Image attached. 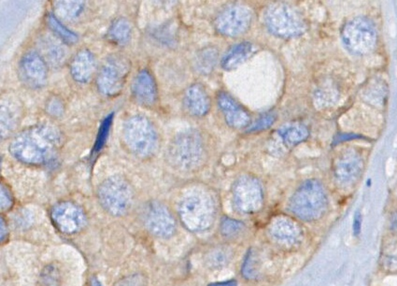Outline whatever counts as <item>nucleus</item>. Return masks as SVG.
<instances>
[{
    "mask_svg": "<svg viewBox=\"0 0 397 286\" xmlns=\"http://www.w3.org/2000/svg\"><path fill=\"white\" fill-rule=\"evenodd\" d=\"M61 140V133L55 127L39 124L18 134L10 142L9 150L19 162L41 166L54 158Z\"/></svg>",
    "mask_w": 397,
    "mask_h": 286,
    "instance_id": "nucleus-1",
    "label": "nucleus"
},
{
    "mask_svg": "<svg viewBox=\"0 0 397 286\" xmlns=\"http://www.w3.org/2000/svg\"><path fill=\"white\" fill-rule=\"evenodd\" d=\"M178 213L182 225L188 230L192 232L205 231L215 222V200L206 190H191L180 201Z\"/></svg>",
    "mask_w": 397,
    "mask_h": 286,
    "instance_id": "nucleus-2",
    "label": "nucleus"
},
{
    "mask_svg": "<svg viewBox=\"0 0 397 286\" xmlns=\"http://www.w3.org/2000/svg\"><path fill=\"white\" fill-rule=\"evenodd\" d=\"M205 158V142L200 132L195 129H186L180 132L169 144V163L180 171H197L203 165Z\"/></svg>",
    "mask_w": 397,
    "mask_h": 286,
    "instance_id": "nucleus-3",
    "label": "nucleus"
},
{
    "mask_svg": "<svg viewBox=\"0 0 397 286\" xmlns=\"http://www.w3.org/2000/svg\"><path fill=\"white\" fill-rule=\"evenodd\" d=\"M291 213L304 222L322 219L328 209L327 191L322 182L311 179L302 182L288 204Z\"/></svg>",
    "mask_w": 397,
    "mask_h": 286,
    "instance_id": "nucleus-4",
    "label": "nucleus"
},
{
    "mask_svg": "<svg viewBox=\"0 0 397 286\" xmlns=\"http://www.w3.org/2000/svg\"><path fill=\"white\" fill-rule=\"evenodd\" d=\"M124 145L131 153L139 158H149L158 149L157 131L152 122L143 115H134L124 122Z\"/></svg>",
    "mask_w": 397,
    "mask_h": 286,
    "instance_id": "nucleus-5",
    "label": "nucleus"
},
{
    "mask_svg": "<svg viewBox=\"0 0 397 286\" xmlns=\"http://www.w3.org/2000/svg\"><path fill=\"white\" fill-rule=\"evenodd\" d=\"M264 25L270 33L280 39H293L303 35L307 26L302 16L292 7L276 3L266 10Z\"/></svg>",
    "mask_w": 397,
    "mask_h": 286,
    "instance_id": "nucleus-6",
    "label": "nucleus"
},
{
    "mask_svg": "<svg viewBox=\"0 0 397 286\" xmlns=\"http://www.w3.org/2000/svg\"><path fill=\"white\" fill-rule=\"evenodd\" d=\"M341 39L351 54L364 57L374 51L377 46L378 33L369 19L356 17L344 25Z\"/></svg>",
    "mask_w": 397,
    "mask_h": 286,
    "instance_id": "nucleus-7",
    "label": "nucleus"
},
{
    "mask_svg": "<svg viewBox=\"0 0 397 286\" xmlns=\"http://www.w3.org/2000/svg\"><path fill=\"white\" fill-rule=\"evenodd\" d=\"M97 197L103 208L115 216L126 214L133 203V191L130 184L120 176L105 180L99 187Z\"/></svg>",
    "mask_w": 397,
    "mask_h": 286,
    "instance_id": "nucleus-8",
    "label": "nucleus"
},
{
    "mask_svg": "<svg viewBox=\"0 0 397 286\" xmlns=\"http://www.w3.org/2000/svg\"><path fill=\"white\" fill-rule=\"evenodd\" d=\"M130 61L123 55H113L107 58L97 76V84L106 97L120 94L130 71Z\"/></svg>",
    "mask_w": 397,
    "mask_h": 286,
    "instance_id": "nucleus-9",
    "label": "nucleus"
},
{
    "mask_svg": "<svg viewBox=\"0 0 397 286\" xmlns=\"http://www.w3.org/2000/svg\"><path fill=\"white\" fill-rule=\"evenodd\" d=\"M233 202L240 213L253 214L260 211L264 204L261 182L251 175H243L233 185Z\"/></svg>",
    "mask_w": 397,
    "mask_h": 286,
    "instance_id": "nucleus-10",
    "label": "nucleus"
},
{
    "mask_svg": "<svg viewBox=\"0 0 397 286\" xmlns=\"http://www.w3.org/2000/svg\"><path fill=\"white\" fill-rule=\"evenodd\" d=\"M253 22V15L247 7L233 5L217 16L215 28L222 36L235 38L244 34Z\"/></svg>",
    "mask_w": 397,
    "mask_h": 286,
    "instance_id": "nucleus-11",
    "label": "nucleus"
},
{
    "mask_svg": "<svg viewBox=\"0 0 397 286\" xmlns=\"http://www.w3.org/2000/svg\"><path fill=\"white\" fill-rule=\"evenodd\" d=\"M362 171L364 160L354 150L344 151L333 162V178L341 187H354L361 178Z\"/></svg>",
    "mask_w": 397,
    "mask_h": 286,
    "instance_id": "nucleus-12",
    "label": "nucleus"
},
{
    "mask_svg": "<svg viewBox=\"0 0 397 286\" xmlns=\"http://www.w3.org/2000/svg\"><path fill=\"white\" fill-rule=\"evenodd\" d=\"M143 222L151 234L169 238L176 231V221L171 211L162 203L153 201L143 211Z\"/></svg>",
    "mask_w": 397,
    "mask_h": 286,
    "instance_id": "nucleus-13",
    "label": "nucleus"
},
{
    "mask_svg": "<svg viewBox=\"0 0 397 286\" xmlns=\"http://www.w3.org/2000/svg\"><path fill=\"white\" fill-rule=\"evenodd\" d=\"M55 226L64 234L71 235L79 231L86 222L83 209L70 201L57 204L52 210Z\"/></svg>",
    "mask_w": 397,
    "mask_h": 286,
    "instance_id": "nucleus-14",
    "label": "nucleus"
},
{
    "mask_svg": "<svg viewBox=\"0 0 397 286\" xmlns=\"http://www.w3.org/2000/svg\"><path fill=\"white\" fill-rule=\"evenodd\" d=\"M19 76L23 84L29 88H42L47 83L46 61L38 52L26 53L20 61Z\"/></svg>",
    "mask_w": 397,
    "mask_h": 286,
    "instance_id": "nucleus-15",
    "label": "nucleus"
},
{
    "mask_svg": "<svg viewBox=\"0 0 397 286\" xmlns=\"http://www.w3.org/2000/svg\"><path fill=\"white\" fill-rule=\"evenodd\" d=\"M269 232L275 242L283 247H296L303 240L301 227L289 217L279 216L275 218L269 225Z\"/></svg>",
    "mask_w": 397,
    "mask_h": 286,
    "instance_id": "nucleus-16",
    "label": "nucleus"
},
{
    "mask_svg": "<svg viewBox=\"0 0 397 286\" xmlns=\"http://www.w3.org/2000/svg\"><path fill=\"white\" fill-rule=\"evenodd\" d=\"M131 93L137 104L151 108L158 99L155 79L149 70H142L135 77L131 84Z\"/></svg>",
    "mask_w": 397,
    "mask_h": 286,
    "instance_id": "nucleus-17",
    "label": "nucleus"
},
{
    "mask_svg": "<svg viewBox=\"0 0 397 286\" xmlns=\"http://www.w3.org/2000/svg\"><path fill=\"white\" fill-rule=\"evenodd\" d=\"M217 102L229 126L233 128H243L250 126L251 117L247 111L238 104L231 95L222 92L219 95Z\"/></svg>",
    "mask_w": 397,
    "mask_h": 286,
    "instance_id": "nucleus-18",
    "label": "nucleus"
},
{
    "mask_svg": "<svg viewBox=\"0 0 397 286\" xmlns=\"http://www.w3.org/2000/svg\"><path fill=\"white\" fill-rule=\"evenodd\" d=\"M184 107L191 115L202 117L211 108V99L201 84H193L184 93Z\"/></svg>",
    "mask_w": 397,
    "mask_h": 286,
    "instance_id": "nucleus-19",
    "label": "nucleus"
},
{
    "mask_svg": "<svg viewBox=\"0 0 397 286\" xmlns=\"http://www.w3.org/2000/svg\"><path fill=\"white\" fill-rule=\"evenodd\" d=\"M97 68L94 55L88 50H81L71 60V76L79 84H87L92 79Z\"/></svg>",
    "mask_w": 397,
    "mask_h": 286,
    "instance_id": "nucleus-20",
    "label": "nucleus"
},
{
    "mask_svg": "<svg viewBox=\"0 0 397 286\" xmlns=\"http://www.w3.org/2000/svg\"><path fill=\"white\" fill-rule=\"evenodd\" d=\"M255 51V47L251 42H240L230 48L222 58L221 65L224 70H234L242 66Z\"/></svg>",
    "mask_w": 397,
    "mask_h": 286,
    "instance_id": "nucleus-21",
    "label": "nucleus"
},
{
    "mask_svg": "<svg viewBox=\"0 0 397 286\" xmlns=\"http://www.w3.org/2000/svg\"><path fill=\"white\" fill-rule=\"evenodd\" d=\"M378 263L385 274H397V236L387 232L381 246Z\"/></svg>",
    "mask_w": 397,
    "mask_h": 286,
    "instance_id": "nucleus-22",
    "label": "nucleus"
},
{
    "mask_svg": "<svg viewBox=\"0 0 397 286\" xmlns=\"http://www.w3.org/2000/svg\"><path fill=\"white\" fill-rule=\"evenodd\" d=\"M278 134L287 146H296L309 136L308 127L300 123L286 124L280 127Z\"/></svg>",
    "mask_w": 397,
    "mask_h": 286,
    "instance_id": "nucleus-23",
    "label": "nucleus"
},
{
    "mask_svg": "<svg viewBox=\"0 0 397 286\" xmlns=\"http://www.w3.org/2000/svg\"><path fill=\"white\" fill-rule=\"evenodd\" d=\"M131 37V23L124 18H119V19L115 20L108 31V41L113 44L120 45V46L128 44Z\"/></svg>",
    "mask_w": 397,
    "mask_h": 286,
    "instance_id": "nucleus-24",
    "label": "nucleus"
},
{
    "mask_svg": "<svg viewBox=\"0 0 397 286\" xmlns=\"http://www.w3.org/2000/svg\"><path fill=\"white\" fill-rule=\"evenodd\" d=\"M55 16L63 20H72L78 18L84 10L83 1H57L55 4Z\"/></svg>",
    "mask_w": 397,
    "mask_h": 286,
    "instance_id": "nucleus-25",
    "label": "nucleus"
},
{
    "mask_svg": "<svg viewBox=\"0 0 397 286\" xmlns=\"http://www.w3.org/2000/svg\"><path fill=\"white\" fill-rule=\"evenodd\" d=\"M47 23L50 29L55 35L58 37L63 42L67 44H75L78 41V36L74 32L70 30L68 28L61 23L55 13H50L47 17Z\"/></svg>",
    "mask_w": 397,
    "mask_h": 286,
    "instance_id": "nucleus-26",
    "label": "nucleus"
},
{
    "mask_svg": "<svg viewBox=\"0 0 397 286\" xmlns=\"http://www.w3.org/2000/svg\"><path fill=\"white\" fill-rule=\"evenodd\" d=\"M218 60V52L214 48L201 50L195 57V68L201 73L206 74L213 71Z\"/></svg>",
    "mask_w": 397,
    "mask_h": 286,
    "instance_id": "nucleus-27",
    "label": "nucleus"
},
{
    "mask_svg": "<svg viewBox=\"0 0 397 286\" xmlns=\"http://www.w3.org/2000/svg\"><path fill=\"white\" fill-rule=\"evenodd\" d=\"M41 47L42 55H43L41 57L44 58L45 61L47 60L52 66L63 62L64 58H65V51L57 42H54L50 39H46V41L43 39Z\"/></svg>",
    "mask_w": 397,
    "mask_h": 286,
    "instance_id": "nucleus-28",
    "label": "nucleus"
},
{
    "mask_svg": "<svg viewBox=\"0 0 397 286\" xmlns=\"http://www.w3.org/2000/svg\"><path fill=\"white\" fill-rule=\"evenodd\" d=\"M115 113H111L108 115L100 124L99 132H97V139H95L94 148L92 151V158H95L105 147L107 143L108 134H110L111 124H113Z\"/></svg>",
    "mask_w": 397,
    "mask_h": 286,
    "instance_id": "nucleus-29",
    "label": "nucleus"
},
{
    "mask_svg": "<svg viewBox=\"0 0 397 286\" xmlns=\"http://www.w3.org/2000/svg\"><path fill=\"white\" fill-rule=\"evenodd\" d=\"M245 231L242 222L232 218H224L221 224V234L229 240L240 238Z\"/></svg>",
    "mask_w": 397,
    "mask_h": 286,
    "instance_id": "nucleus-30",
    "label": "nucleus"
},
{
    "mask_svg": "<svg viewBox=\"0 0 397 286\" xmlns=\"http://www.w3.org/2000/svg\"><path fill=\"white\" fill-rule=\"evenodd\" d=\"M60 280V272L57 267H48L41 274V285L43 286H58Z\"/></svg>",
    "mask_w": 397,
    "mask_h": 286,
    "instance_id": "nucleus-31",
    "label": "nucleus"
},
{
    "mask_svg": "<svg viewBox=\"0 0 397 286\" xmlns=\"http://www.w3.org/2000/svg\"><path fill=\"white\" fill-rule=\"evenodd\" d=\"M276 120V116L274 115H266L258 119L253 124H250L248 127V132H258L266 131L269 128Z\"/></svg>",
    "mask_w": 397,
    "mask_h": 286,
    "instance_id": "nucleus-32",
    "label": "nucleus"
},
{
    "mask_svg": "<svg viewBox=\"0 0 397 286\" xmlns=\"http://www.w3.org/2000/svg\"><path fill=\"white\" fill-rule=\"evenodd\" d=\"M242 274L244 277L250 280L258 277V269H255L253 254H251V253H249L247 258L245 259V263L243 264Z\"/></svg>",
    "mask_w": 397,
    "mask_h": 286,
    "instance_id": "nucleus-33",
    "label": "nucleus"
},
{
    "mask_svg": "<svg viewBox=\"0 0 397 286\" xmlns=\"http://www.w3.org/2000/svg\"><path fill=\"white\" fill-rule=\"evenodd\" d=\"M230 256H231V253H230L229 249H219L214 253L211 260L214 266L222 267L230 262Z\"/></svg>",
    "mask_w": 397,
    "mask_h": 286,
    "instance_id": "nucleus-34",
    "label": "nucleus"
},
{
    "mask_svg": "<svg viewBox=\"0 0 397 286\" xmlns=\"http://www.w3.org/2000/svg\"><path fill=\"white\" fill-rule=\"evenodd\" d=\"M13 204L12 195L10 194V190L6 185L2 184L1 187V209L2 211H7L12 208Z\"/></svg>",
    "mask_w": 397,
    "mask_h": 286,
    "instance_id": "nucleus-35",
    "label": "nucleus"
},
{
    "mask_svg": "<svg viewBox=\"0 0 397 286\" xmlns=\"http://www.w3.org/2000/svg\"><path fill=\"white\" fill-rule=\"evenodd\" d=\"M47 110L52 115L59 116L63 111L62 103L59 102V99H52L51 102H49V104H48Z\"/></svg>",
    "mask_w": 397,
    "mask_h": 286,
    "instance_id": "nucleus-36",
    "label": "nucleus"
},
{
    "mask_svg": "<svg viewBox=\"0 0 397 286\" xmlns=\"http://www.w3.org/2000/svg\"><path fill=\"white\" fill-rule=\"evenodd\" d=\"M388 233L397 236V211L391 214L389 218Z\"/></svg>",
    "mask_w": 397,
    "mask_h": 286,
    "instance_id": "nucleus-37",
    "label": "nucleus"
},
{
    "mask_svg": "<svg viewBox=\"0 0 397 286\" xmlns=\"http://www.w3.org/2000/svg\"><path fill=\"white\" fill-rule=\"evenodd\" d=\"M209 286H238L237 280H230L226 282L213 283Z\"/></svg>",
    "mask_w": 397,
    "mask_h": 286,
    "instance_id": "nucleus-38",
    "label": "nucleus"
},
{
    "mask_svg": "<svg viewBox=\"0 0 397 286\" xmlns=\"http://www.w3.org/2000/svg\"><path fill=\"white\" fill-rule=\"evenodd\" d=\"M5 236H6V226H5L4 220H1V238L4 240Z\"/></svg>",
    "mask_w": 397,
    "mask_h": 286,
    "instance_id": "nucleus-39",
    "label": "nucleus"
}]
</instances>
